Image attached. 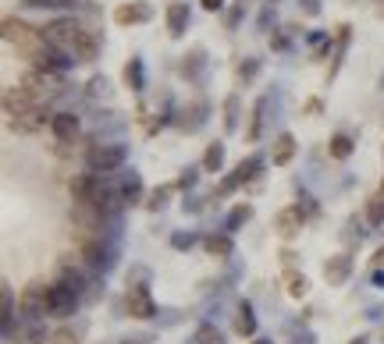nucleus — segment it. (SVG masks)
Here are the masks:
<instances>
[{
    "mask_svg": "<svg viewBox=\"0 0 384 344\" xmlns=\"http://www.w3.org/2000/svg\"><path fill=\"white\" fill-rule=\"evenodd\" d=\"M221 164H224V146H221V142H210V146H206V153H203V171L217 174Z\"/></svg>",
    "mask_w": 384,
    "mask_h": 344,
    "instance_id": "nucleus-22",
    "label": "nucleus"
},
{
    "mask_svg": "<svg viewBox=\"0 0 384 344\" xmlns=\"http://www.w3.org/2000/svg\"><path fill=\"white\" fill-rule=\"evenodd\" d=\"M199 4H203V11H221L224 0H199Z\"/></svg>",
    "mask_w": 384,
    "mask_h": 344,
    "instance_id": "nucleus-42",
    "label": "nucleus"
},
{
    "mask_svg": "<svg viewBox=\"0 0 384 344\" xmlns=\"http://www.w3.org/2000/svg\"><path fill=\"white\" fill-rule=\"evenodd\" d=\"M22 85L33 92L40 103H47V100H53V96H61V92H65V78H61V75H53V71H36V68L22 78Z\"/></svg>",
    "mask_w": 384,
    "mask_h": 344,
    "instance_id": "nucleus-5",
    "label": "nucleus"
},
{
    "mask_svg": "<svg viewBox=\"0 0 384 344\" xmlns=\"http://www.w3.org/2000/svg\"><path fill=\"white\" fill-rule=\"evenodd\" d=\"M199 57H203V46H196V50H192V60L185 57V64H182V71H185V75H196V68H199Z\"/></svg>",
    "mask_w": 384,
    "mask_h": 344,
    "instance_id": "nucleus-38",
    "label": "nucleus"
},
{
    "mask_svg": "<svg viewBox=\"0 0 384 344\" xmlns=\"http://www.w3.org/2000/svg\"><path fill=\"white\" fill-rule=\"evenodd\" d=\"M61 284L72 288L75 295H82V288H85V273H82L78 266H72V263H61Z\"/></svg>",
    "mask_w": 384,
    "mask_h": 344,
    "instance_id": "nucleus-20",
    "label": "nucleus"
},
{
    "mask_svg": "<svg viewBox=\"0 0 384 344\" xmlns=\"http://www.w3.org/2000/svg\"><path fill=\"white\" fill-rule=\"evenodd\" d=\"M171 245H174V248H189V245H192V238H189V234H174V238H171Z\"/></svg>",
    "mask_w": 384,
    "mask_h": 344,
    "instance_id": "nucleus-41",
    "label": "nucleus"
},
{
    "mask_svg": "<svg viewBox=\"0 0 384 344\" xmlns=\"http://www.w3.org/2000/svg\"><path fill=\"white\" fill-rule=\"evenodd\" d=\"M303 4H306V15H320V4H317V0H303Z\"/></svg>",
    "mask_w": 384,
    "mask_h": 344,
    "instance_id": "nucleus-44",
    "label": "nucleus"
},
{
    "mask_svg": "<svg viewBox=\"0 0 384 344\" xmlns=\"http://www.w3.org/2000/svg\"><path fill=\"white\" fill-rule=\"evenodd\" d=\"M263 110H267V100H256L253 117H249V132H246V139H249V142H256V139H260V132H263Z\"/></svg>",
    "mask_w": 384,
    "mask_h": 344,
    "instance_id": "nucleus-25",
    "label": "nucleus"
},
{
    "mask_svg": "<svg viewBox=\"0 0 384 344\" xmlns=\"http://www.w3.org/2000/svg\"><path fill=\"white\" fill-rule=\"evenodd\" d=\"M15 341H22V344H47V330H43V327H33V330H25V334L15 337Z\"/></svg>",
    "mask_w": 384,
    "mask_h": 344,
    "instance_id": "nucleus-35",
    "label": "nucleus"
},
{
    "mask_svg": "<svg viewBox=\"0 0 384 344\" xmlns=\"http://www.w3.org/2000/svg\"><path fill=\"white\" fill-rule=\"evenodd\" d=\"M0 312H4V327L11 330V320H15V298H11V284L0 288Z\"/></svg>",
    "mask_w": 384,
    "mask_h": 344,
    "instance_id": "nucleus-30",
    "label": "nucleus"
},
{
    "mask_svg": "<svg viewBox=\"0 0 384 344\" xmlns=\"http://www.w3.org/2000/svg\"><path fill=\"white\" fill-rule=\"evenodd\" d=\"M367 221L370 224H384V192L367 199Z\"/></svg>",
    "mask_w": 384,
    "mask_h": 344,
    "instance_id": "nucleus-27",
    "label": "nucleus"
},
{
    "mask_svg": "<svg viewBox=\"0 0 384 344\" xmlns=\"http://www.w3.org/2000/svg\"><path fill=\"white\" fill-rule=\"evenodd\" d=\"M271 46H278V50H285V46H288V40H285V36H271Z\"/></svg>",
    "mask_w": 384,
    "mask_h": 344,
    "instance_id": "nucleus-45",
    "label": "nucleus"
},
{
    "mask_svg": "<svg viewBox=\"0 0 384 344\" xmlns=\"http://www.w3.org/2000/svg\"><path fill=\"white\" fill-rule=\"evenodd\" d=\"M281 284H285V291H288L292 298H306V295H310V280H306V273H299L295 266L281 273Z\"/></svg>",
    "mask_w": 384,
    "mask_h": 344,
    "instance_id": "nucleus-18",
    "label": "nucleus"
},
{
    "mask_svg": "<svg viewBox=\"0 0 384 344\" xmlns=\"http://www.w3.org/2000/svg\"><path fill=\"white\" fill-rule=\"evenodd\" d=\"M82 33H85V28H82L75 18H53V22L43 25V40H47L50 46H57V50H65V53L75 50V43H78Z\"/></svg>",
    "mask_w": 384,
    "mask_h": 344,
    "instance_id": "nucleus-3",
    "label": "nucleus"
},
{
    "mask_svg": "<svg viewBox=\"0 0 384 344\" xmlns=\"http://www.w3.org/2000/svg\"><path fill=\"white\" fill-rule=\"evenodd\" d=\"M4 40H8L11 46H18V53H22V50L36 46V43L43 40V28L25 25L22 18H4Z\"/></svg>",
    "mask_w": 384,
    "mask_h": 344,
    "instance_id": "nucleus-6",
    "label": "nucleus"
},
{
    "mask_svg": "<svg viewBox=\"0 0 384 344\" xmlns=\"http://www.w3.org/2000/svg\"><path fill=\"white\" fill-rule=\"evenodd\" d=\"M381 89H384V75H381Z\"/></svg>",
    "mask_w": 384,
    "mask_h": 344,
    "instance_id": "nucleus-50",
    "label": "nucleus"
},
{
    "mask_svg": "<svg viewBox=\"0 0 384 344\" xmlns=\"http://www.w3.org/2000/svg\"><path fill=\"white\" fill-rule=\"evenodd\" d=\"M72 53H75L78 64H90V60H97V53H100V36L85 28V33L78 36V43H75V50H72Z\"/></svg>",
    "mask_w": 384,
    "mask_h": 344,
    "instance_id": "nucleus-17",
    "label": "nucleus"
},
{
    "mask_svg": "<svg viewBox=\"0 0 384 344\" xmlns=\"http://www.w3.org/2000/svg\"><path fill=\"white\" fill-rule=\"evenodd\" d=\"M153 18V8L146 0H132V4H117L114 8V22L117 25H139V22H150Z\"/></svg>",
    "mask_w": 384,
    "mask_h": 344,
    "instance_id": "nucleus-11",
    "label": "nucleus"
},
{
    "mask_svg": "<svg viewBox=\"0 0 384 344\" xmlns=\"http://www.w3.org/2000/svg\"><path fill=\"white\" fill-rule=\"evenodd\" d=\"M235 330H239L242 337H253V334H256V316H253L249 305L239 309V316H235Z\"/></svg>",
    "mask_w": 384,
    "mask_h": 344,
    "instance_id": "nucleus-24",
    "label": "nucleus"
},
{
    "mask_svg": "<svg viewBox=\"0 0 384 344\" xmlns=\"http://www.w3.org/2000/svg\"><path fill=\"white\" fill-rule=\"evenodd\" d=\"M349 273H352V259L349 256H331L328 263H324V280H328V284H345Z\"/></svg>",
    "mask_w": 384,
    "mask_h": 344,
    "instance_id": "nucleus-16",
    "label": "nucleus"
},
{
    "mask_svg": "<svg viewBox=\"0 0 384 344\" xmlns=\"http://www.w3.org/2000/svg\"><path fill=\"white\" fill-rule=\"evenodd\" d=\"M203 248L217 259H228L231 256V238L228 234H210V238H203Z\"/></svg>",
    "mask_w": 384,
    "mask_h": 344,
    "instance_id": "nucleus-21",
    "label": "nucleus"
},
{
    "mask_svg": "<svg viewBox=\"0 0 384 344\" xmlns=\"http://www.w3.org/2000/svg\"><path fill=\"white\" fill-rule=\"evenodd\" d=\"M78 330H72V327H61V330H57V334H50V341L53 344H78Z\"/></svg>",
    "mask_w": 384,
    "mask_h": 344,
    "instance_id": "nucleus-33",
    "label": "nucleus"
},
{
    "mask_svg": "<svg viewBox=\"0 0 384 344\" xmlns=\"http://www.w3.org/2000/svg\"><path fill=\"white\" fill-rule=\"evenodd\" d=\"M22 57H25L36 71H53V75H61V71H68V68H72L68 53H65V50H57V46H50L47 40H40L36 46L22 50Z\"/></svg>",
    "mask_w": 384,
    "mask_h": 344,
    "instance_id": "nucleus-2",
    "label": "nucleus"
},
{
    "mask_svg": "<svg viewBox=\"0 0 384 344\" xmlns=\"http://www.w3.org/2000/svg\"><path fill=\"white\" fill-rule=\"evenodd\" d=\"M328 153L335 156V160H349V156H352V139L349 135H335L331 146H328Z\"/></svg>",
    "mask_w": 384,
    "mask_h": 344,
    "instance_id": "nucleus-28",
    "label": "nucleus"
},
{
    "mask_svg": "<svg viewBox=\"0 0 384 344\" xmlns=\"http://www.w3.org/2000/svg\"><path fill=\"white\" fill-rule=\"evenodd\" d=\"M192 344H224V334H221V330H217L214 323H203V327L196 330Z\"/></svg>",
    "mask_w": 384,
    "mask_h": 344,
    "instance_id": "nucleus-26",
    "label": "nucleus"
},
{
    "mask_svg": "<svg viewBox=\"0 0 384 344\" xmlns=\"http://www.w3.org/2000/svg\"><path fill=\"white\" fill-rule=\"evenodd\" d=\"M374 263H377V266H381V263H384V245H381V248H377V256H374Z\"/></svg>",
    "mask_w": 384,
    "mask_h": 344,
    "instance_id": "nucleus-46",
    "label": "nucleus"
},
{
    "mask_svg": "<svg viewBox=\"0 0 384 344\" xmlns=\"http://www.w3.org/2000/svg\"><path fill=\"white\" fill-rule=\"evenodd\" d=\"M125 344H139V341H125Z\"/></svg>",
    "mask_w": 384,
    "mask_h": 344,
    "instance_id": "nucleus-49",
    "label": "nucleus"
},
{
    "mask_svg": "<svg viewBox=\"0 0 384 344\" xmlns=\"http://www.w3.org/2000/svg\"><path fill=\"white\" fill-rule=\"evenodd\" d=\"M260 164H263V160H260V156H249V160H242V164H239V167H235V171H239V174H242V181H246V178H253V174L260 171Z\"/></svg>",
    "mask_w": 384,
    "mask_h": 344,
    "instance_id": "nucleus-36",
    "label": "nucleus"
},
{
    "mask_svg": "<svg viewBox=\"0 0 384 344\" xmlns=\"http://www.w3.org/2000/svg\"><path fill=\"white\" fill-rule=\"evenodd\" d=\"M25 8H75V0H22Z\"/></svg>",
    "mask_w": 384,
    "mask_h": 344,
    "instance_id": "nucleus-34",
    "label": "nucleus"
},
{
    "mask_svg": "<svg viewBox=\"0 0 384 344\" xmlns=\"http://www.w3.org/2000/svg\"><path fill=\"white\" fill-rule=\"evenodd\" d=\"M303 224H306L303 206H285V209L274 216V231H278L281 238H295V234H303Z\"/></svg>",
    "mask_w": 384,
    "mask_h": 344,
    "instance_id": "nucleus-10",
    "label": "nucleus"
},
{
    "mask_svg": "<svg viewBox=\"0 0 384 344\" xmlns=\"http://www.w3.org/2000/svg\"><path fill=\"white\" fill-rule=\"evenodd\" d=\"M242 4H246V0H239V8H231V15H228V25H231V28L239 25V18H242Z\"/></svg>",
    "mask_w": 384,
    "mask_h": 344,
    "instance_id": "nucleus-40",
    "label": "nucleus"
},
{
    "mask_svg": "<svg viewBox=\"0 0 384 344\" xmlns=\"http://www.w3.org/2000/svg\"><path fill=\"white\" fill-rule=\"evenodd\" d=\"M256 71H260V60H256V57H249L246 64L239 68V78H242V82H253V78H256Z\"/></svg>",
    "mask_w": 384,
    "mask_h": 344,
    "instance_id": "nucleus-37",
    "label": "nucleus"
},
{
    "mask_svg": "<svg viewBox=\"0 0 384 344\" xmlns=\"http://www.w3.org/2000/svg\"><path fill=\"white\" fill-rule=\"evenodd\" d=\"M164 22H167V33H171V36H185V28H189V4H182V0L167 4Z\"/></svg>",
    "mask_w": 384,
    "mask_h": 344,
    "instance_id": "nucleus-14",
    "label": "nucleus"
},
{
    "mask_svg": "<svg viewBox=\"0 0 384 344\" xmlns=\"http://www.w3.org/2000/svg\"><path fill=\"white\" fill-rule=\"evenodd\" d=\"M292 156H295V135H292V132H281V135L274 139L271 160H274V167H285V164H292Z\"/></svg>",
    "mask_w": 384,
    "mask_h": 344,
    "instance_id": "nucleus-19",
    "label": "nucleus"
},
{
    "mask_svg": "<svg viewBox=\"0 0 384 344\" xmlns=\"http://www.w3.org/2000/svg\"><path fill=\"white\" fill-rule=\"evenodd\" d=\"M249 344H271V341H263V337H256V341H249Z\"/></svg>",
    "mask_w": 384,
    "mask_h": 344,
    "instance_id": "nucleus-48",
    "label": "nucleus"
},
{
    "mask_svg": "<svg viewBox=\"0 0 384 344\" xmlns=\"http://www.w3.org/2000/svg\"><path fill=\"white\" fill-rule=\"evenodd\" d=\"M281 263H285V270H292V266H295V252H288V248H285V252H281Z\"/></svg>",
    "mask_w": 384,
    "mask_h": 344,
    "instance_id": "nucleus-43",
    "label": "nucleus"
},
{
    "mask_svg": "<svg viewBox=\"0 0 384 344\" xmlns=\"http://www.w3.org/2000/svg\"><path fill=\"white\" fill-rule=\"evenodd\" d=\"M125 82H128V89H135V92L146 85V71H142V60H139V57H132L128 64H125Z\"/></svg>",
    "mask_w": 384,
    "mask_h": 344,
    "instance_id": "nucleus-23",
    "label": "nucleus"
},
{
    "mask_svg": "<svg viewBox=\"0 0 384 344\" xmlns=\"http://www.w3.org/2000/svg\"><path fill=\"white\" fill-rule=\"evenodd\" d=\"M164 199H167V189L153 192V196H150V203H146V206H150V209H160V206H164Z\"/></svg>",
    "mask_w": 384,
    "mask_h": 344,
    "instance_id": "nucleus-39",
    "label": "nucleus"
},
{
    "mask_svg": "<svg viewBox=\"0 0 384 344\" xmlns=\"http://www.w3.org/2000/svg\"><path fill=\"white\" fill-rule=\"evenodd\" d=\"M249 216H253V206H249V203H239V206L231 209V216H228V231H239Z\"/></svg>",
    "mask_w": 384,
    "mask_h": 344,
    "instance_id": "nucleus-29",
    "label": "nucleus"
},
{
    "mask_svg": "<svg viewBox=\"0 0 384 344\" xmlns=\"http://www.w3.org/2000/svg\"><path fill=\"white\" fill-rule=\"evenodd\" d=\"M349 344H367V341H363V337H352V341H349Z\"/></svg>",
    "mask_w": 384,
    "mask_h": 344,
    "instance_id": "nucleus-47",
    "label": "nucleus"
},
{
    "mask_svg": "<svg viewBox=\"0 0 384 344\" xmlns=\"http://www.w3.org/2000/svg\"><path fill=\"white\" fill-rule=\"evenodd\" d=\"M47 121H53L50 114H47V107H33V110H25V114H18V117H11V128L15 132H22V135H33V132H40Z\"/></svg>",
    "mask_w": 384,
    "mask_h": 344,
    "instance_id": "nucleus-12",
    "label": "nucleus"
},
{
    "mask_svg": "<svg viewBox=\"0 0 384 344\" xmlns=\"http://www.w3.org/2000/svg\"><path fill=\"white\" fill-rule=\"evenodd\" d=\"M235 124H239V100L228 96V103H224V128L235 132Z\"/></svg>",
    "mask_w": 384,
    "mask_h": 344,
    "instance_id": "nucleus-32",
    "label": "nucleus"
},
{
    "mask_svg": "<svg viewBox=\"0 0 384 344\" xmlns=\"http://www.w3.org/2000/svg\"><path fill=\"white\" fill-rule=\"evenodd\" d=\"M18 309H22V316L25 320H40V316H50V284H43V280H33L22 298H18Z\"/></svg>",
    "mask_w": 384,
    "mask_h": 344,
    "instance_id": "nucleus-4",
    "label": "nucleus"
},
{
    "mask_svg": "<svg viewBox=\"0 0 384 344\" xmlns=\"http://www.w3.org/2000/svg\"><path fill=\"white\" fill-rule=\"evenodd\" d=\"M125 305H128V316H135V320H153V316H157V305H153L150 291H146L142 284L128 288V295H125Z\"/></svg>",
    "mask_w": 384,
    "mask_h": 344,
    "instance_id": "nucleus-8",
    "label": "nucleus"
},
{
    "mask_svg": "<svg viewBox=\"0 0 384 344\" xmlns=\"http://www.w3.org/2000/svg\"><path fill=\"white\" fill-rule=\"evenodd\" d=\"M122 199H125V203H132V206L142 199V184H139V178H132V181H125V184H122Z\"/></svg>",
    "mask_w": 384,
    "mask_h": 344,
    "instance_id": "nucleus-31",
    "label": "nucleus"
},
{
    "mask_svg": "<svg viewBox=\"0 0 384 344\" xmlns=\"http://www.w3.org/2000/svg\"><path fill=\"white\" fill-rule=\"evenodd\" d=\"M75 305H78V295L72 291V288H65L61 280H53L50 284V316H72L75 312Z\"/></svg>",
    "mask_w": 384,
    "mask_h": 344,
    "instance_id": "nucleus-9",
    "label": "nucleus"
},
{
    "mask_svg": "<svg viewBox=\"0 0 384 344\" xmlns=\"http://www.w3.org/2000/svg\"><path fill=\"white\" fill-rule=\"evenodd\" d=\"M125 160H128V149L122 142H97V146L85 149V167H90L93 174H110Z\"/></svg>",
    "mask_w": 384,
    "mask_h": 344,
    "instance_id": "nucleus-1",
    "label": "nucleus"
},
{
    "mask_svg": "<svg viewBox=\"0 0 384 344\" xmlns=\"http://www.w3.org/2000/svg\"><path fill=\"white\" fill-rule=\"evenodd\" d=\"M50 132H53L57 142H72V139L78 135V117H75V114H53Z\"/></svg>",
    "mask_w": 384,
    "mask_h": 344,
    "instance_id": "nucleus-15",
    "label": "nucleus"
},
{
    "mask_svg": "<svg viewBox=\"0 0 384 344\" xmlns=\"http://www.w3.org/2000/svg\"><path fill=\"white\" fill-rule=\"evenodd\" d=\"M33 107H43V103H40L25 85H11V89H4V114H8V117H18V114L33 110Z\"/></svg>",
    "mask_w": 384,
    "mask_h": 344,
    "instance_id": "nucleus-7",
    "label": "nucleus"
},
{
    "mask_svg": "<svg viewBox=\"0 0 384 344\" xmlns=\"http://www.w3.org/2000/svg\"><path fill=\"white\" fill-rule=\"evenodd\" d=\"M78 259H82L85 266L100 270V266L107 263V248H103V238H82V241H78Z\"/></svg>",
    "mask_w": 384,
    "mask_h": 344,
    "instance_id": "nucleus-13",
    "label": "nucleus"
}]
</instances>
